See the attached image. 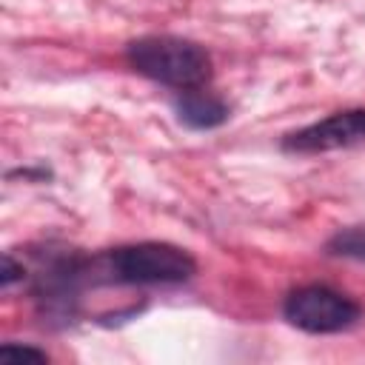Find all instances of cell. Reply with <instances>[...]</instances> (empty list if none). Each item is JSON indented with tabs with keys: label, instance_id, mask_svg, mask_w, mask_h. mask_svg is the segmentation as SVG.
<instances>
[{
	"label": "cell",
	"instance_id": "7a4b0ae2",
	"mask_svg": "<svg viewBox=\"0 0 365 365\" xmlns=\"http://www.w3.org/2000/svg\"><path fill=\"white\" fill-rule=\"evenodd\" d=\"M91 271L120 285H177L197 274V262L185 248L171 242H134L111 248L91 262Z\"/></svg>",
	"mask_w": 365,
	"mask_h": 365
},
{
	"label": "cell",
	"instance_id": "ba28073f",
	"mask_svg": "<svg viewBox=\"0 0 365 365\" xmlns=\"http://www.w3.org/2000/svg\"><path fill=\"white\" fill-rule=\"evenodd\" d=\"M26 274H29V271H26V265H23V262H14V257H11V254H6V257H3V271H0V282H3V288H11V285H14V282H20Z\"/></svg>",
	"mask_w": 365,
	"mask_h": 365
},
{
	"label": "cell",
	"instance_id": "277c9868",
	"mask_svg": "<svg viewBox=\"0 0 365 365\" xmlns=\"http://www.w3.org/2000/svg\"><path fill=\"white\" fill-rule=\"evenodd\" d=\"M356 143H365V108L336 111L325 120H317L282 137V148L297 154H322V151H336Z\"/></svg>",
	"mask_w": 365,
	"mask_h": 365
},
{
	"label": "cell",
	"instance_id": "6da1fadb",
	"mask_svg": "<svg viewBox=\"0 0 365 365\" xmlns=\"http://www.w3.org/2000/svg\"><path fill=\"white\" fill-rule=\"evenodd\" d=\"M125 60L137 74L177 91L200 88L211 77L208 51L200 43L174 34H148L131 40L125 46Z\"/></svg>",
	"mask_w": 365,
	"mask_h": 365
},
{
	"label": "cell",
	"instance_id": "5b68a950",
	"mask_svg": "<svg viewBox=\"0 0 365 365\" xmlns=\"http://www.w3.org/2000/svg\"><path fill=\"white\" fill-rule=\"evenodd\" d=\"M174 108H177V117H180L185 125H191V128H217V125H222V123L228 120V114H231L228 103L220 100V97L211 94V91H202V86H200V88L180 91Z\"/></svg>",
	"mask_w": 365,
	"mask_h": 365
},
{
	"label": "cell",
	"instance_id": "52a82bcc",
	"mask_svg": "<svg viewBox=\"0 0 365 365\" xmlns=\"http://www.w3.org/2000/svg\"><path fill=\"white\" fill-rule=\"evenodd\" d=\"M0 356H3V359H37V362H46V359H48L46 351L31 348V345H17V342L0 345Z\"/></svg>",
	"mask_w": 365,
	"mask_h": 365
},
{
	"label": "cell",
	"instance_id": "3957f363",
	"mask_svg": "<svg viewBox=\"0 0 365 365\" xmlns=\"http://www.w3.org/2000/svg\"><path fill=\"white\" fill-rule=\"evenodd\" d=\"M285 319L305 334H339L359 319V305L328 285H302L285 297Z\"/></svg>",
	"mask_w": 365,
	"mask_h": 365
},
{
	"label": "cell",
	"instance_id": "8992f818",
	"mask_svg": "<svg viewBox=\"0 0 365 365\" xmlns=\"http://www.w3.org/2000/svg\"><path fill=\"white\" fill-rule=\"evenodd\" d=\"M325 251H328L331 257L365 262V222H362V225L339 228V231L325 242Z\"/></svg>",
	"mask_w": 365,
	"mask_h": 365
}]
</instances>
